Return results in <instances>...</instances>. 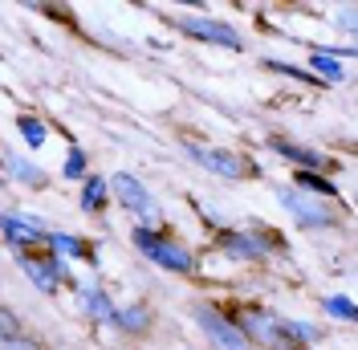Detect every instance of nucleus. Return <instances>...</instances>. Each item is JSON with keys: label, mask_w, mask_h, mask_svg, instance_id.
<instances>
[{"label": "nucleus", "mask_w": 358, "mask_h": 350, "mask_svg": "<svg viewBox=\"0 0 358 350\" xmlns=\"http://www.w3.org/2000/svg\"><path fill=\"white\" fill-rule=\"evenodd\" d=\"M131 237H134V248L147 261H155L159 269H167V273H192L196 269V257L183 244L171 241V237H163V232H155V228H147V224H138Z\"/></svg>", "instance_id": "obj_1"}, {"label": "nucleus", "mask_w": 358, "mask_h": 350, "mask_svg": "<svg viewBox=\"0 0 358 350\" xmlns=\"http://www.w3.org/2000/svg\"><path fill=\"white\" fill-rule=\"evenodd\" d=\"M241 334L248 338V346L257 342V346H273V350H289V334H285V318H277V314H265V309H245L241 314Z\"/></svg>", "instance_id": "obj_2"}, {"label": "nucleus", "mask_w": 358, "mask_h": 350, "mask_svg": "<svg viewBox=\"0 0 358 350\" xmlns=\"http://www.w3.org/2000/svg\"><path fill=\"white\" fill-rule=\"evenodd\" d=\"M183 151H187V159H192V163H200L203 172L224 175V179H245V175H252V163H248L245 155H236V151H224V147H203V143H187Z\"/></svg>", "instance_id": "obj_3"}, {"label": "nucleus", "mask_w": 358, "mask_h": 350, "mask_svg": "<svg viewBox=\"0 0 358 350\" xmlns=\"http://www.w3.org/2000/svg\"><path fill=\"white\" fill-rule=\"evenodd\" d=\"M196 326L203 330V338H208L216 350H248V338L241 334V326H236L232 318H224L220 309L200 306L196 309Z\"/></svg>", "instance_id": "obj_4"}, {"label": "nucleus", "mask_w": 358, "mask_h": 350, "mask_svg": "<svg viewBox=\"0 0 358 350\" xmlns=\"http://www.w3.org/2000/svg\"><path fill=\"white\" fill-rule=\"evenodd\" d=\"M277 200H281V208H285L301 228H330V224H334V216H330L317 200H310L306 192H297V188H281Z\"/></svg>", "instance_id": "obj_5"}, {"label": "nucleus", "mask_w": 358, "mask_h": 350, "mask_svg": "<svg viewBox=\"0 0 358 350\" xmlns=\"http://www.w3.org/2000/svg\"><path fill=\"white\" fill-rule=\"evenodd\" d=\"M176 29L196 37V41H212V45H228V49H241V33L224 21H212V17H176Z\"/></svg>", "instance_id": "obj_6"}, {"label": "nucleus", "mask_w": 358, "mask_h": 350, "mask_svg": "<svg viewBox=\"0 0 358 350\" xmlns=\"http://www.w3.org/2000/svg\"><path fill=\"white\" fill-rule=\"evenodd\" d=\"M0 232L13 244V253H29L33 244L45 241V224L37 216H24V212H4L0 216Z\"/></svg>", "instance_id": "obj_7"}, {"label": "nucleus", "mask_w": 358, "mask_h": 350, "mask_svg": "<svg viewBox=\"0 0 358 350\" xmlns=\"http://www.w3.org/2000/svg\"><path fill=\"white\" fill-rule=\"evenodd\" d=\"M106 183H110V192L118 196V204H122L127 212H134V216H143V220L155 216V200L143 188V179H134L131 172H118L114 179H106Z\"/></svg>", "instance_id": "obj_8"}, {"label": "nucleus", "mask_w": 358, "mask_h": 350, "mask_svg": "<svg viewBox=\"0 0 358 350\" xmlns=\"http://www.w3.org/2000/svg\"><path fill=\"white\" fill-rule=\"evenodd\" d=\"M17 265L24 269V277L37 285L41 293H57L66 281V265L57 257H33V253H17Z\"/></svg>", "instance_id": "obj_9"}, {"label": "nucleus", "mask_w": 358, "mask_h": 350, "mask_svg": "<svg viewBox=\"0 0 358 350\" xmlns=\"http://www.w3.org/2000/svg\"><path fill=\"white\" fill-rule=\"evenodd\" d=\"M224 253L228 257H248V261H261L268 253V241L261 232H228L224 237Z\"/></svg>", "instance_id": "obj_10"}, {"label": "nucleus", "mask_w": 358, "mask_h": 350, "mask_svg": "<svg viewBox=\"0 0 358 350\" xmlns=\"http://www.w3.org/2000/svg\"><path fill=\"white\" fill-rule=\"evenodd\" d=\"M268 147H273V151L281 155V159H289V163H297L301 172H317V167L326 163V159H322V155H313L310 147H297V143H285V139H273Z\"/></svg>", "instance_id": "obj_11"}, {"label": "nucleus", "mask_w": 358, "mask_h": 350, "mask_svg": "<svg viewBox=\"0 0 358 350\" xmlns=\"http://www.w3.org/2000/svg\"><path fill=\"white\" fill-rule=\"evenodd\" d=\"M82 309H86L94 322H114V302L98 285H82Z\"/></svg>", "instance_id": "obj_12"}, {"label": "nucleus", "mask_w": 358, "mask_h": 350, "mask_svg": "<svg viewBox=\"0 0 358 350\" xmlns=\"http://www.w3.org/2000/svg\"><path fill=\"white\" fill-rule=\"evenodd\" d=\"M45 244H49V257H57V261H66V257H90L86 241L69 237V232H45Z\"/></svg>", "instance_id": "obj_13"}, {"label": "nucleus", "mask_w": 358, "mask_h": 350, "mask_svg": "<svg viewBox=\"0 0 358 350\" xmlns=\"http://www.w3.org/2000/svg\"><path fill=\"white\" fill-rule=\"evenodd\" d=\"M114 326H118V330H127V334H143V330L151 326V314H147V306L114 309Z\"/></svg>", "instance_id": "obj_14"}, {"label": "nucleus", "mask_w": 358, "mask_h": 350, "mask_svg": "<svg viewBox=\"0 0 358 350\" xmlns=\"http://www.w3.org/2000/svg\"><path fill=\"white\" fill-rule=\"evenodd\" d=\"M106 196H110V183H106L102 175H90L86 183H82V208H86V212H98V208L106 204Z\"/></svg>", "instance_id": "obj_15"}, {"label": "nucleus", "mask_w": 358, "mask_h": 350, "mask_svg": "<svg viewBox=\"0 0 358 350\" xmlns=\"http://www.w3.org/2000/svg\"><path fill=\"white\" fill-rule=\"evenodd\" d=\"M17 131H21V139L29 143V147H33V151H41L45 139H49L45 122H41V118H33V114H21V118H17Z\"/></svg>", "instance_id": "obj_16"}, {"label": "nucleus", "mask_w": 358, "mask_h": 350, "mask_svg": "<svg viewBox=\"0 0 358 350\" xmlns=\"http://www.w3.org/2000/svg\"><path fill=\"white\" fill-rule=\"evenodd\" d=\"M4 167L17 175L21 183H29V188H45V172H41V167L24 163V159H17V155H8V159H4Z\"/></svg>", "instance_id": "obj_17"}, {"label": "nucleus", "mask_w": 358, "mask_h": 350, "mask_svg": "<svg viewBox=\"0 0 358 350\" xmlns=\"http://www.w3.org/2000/svg\"><path fill=\"white\" fill-rule=\"evenodd\" d=\"M297 192H317V196H338V188L330 183V179H322V175L313 172H297Z\"/></svg>", "instance_id": "obj_18"}, {"label": "nucleus", "mask_w": 358, "mask_h": 350, "mask_svg": "<svg viewBox=\"0 0 358 350\" xmlns=\"http://www.w3.org/2000/svg\"><path fill=\"white\" fill-rule=\"evenodd\" d=\"M310 66L317 78H326V82H342V66H338V57H326V53H310Z\"/></svg>", "instance_id": "obj_19"}, {"label": "nucleus", "mask_w": 358, "mask_h": 350, "mask_svg": "<svg viewBox=\"0 0 358 350\" xmlns=\"http://www.w3.org/2000/svg\"><path fill=\"white\" fill-rule=\"evenodd\" d=\"M322 309H326L330 318H338V322H355V318H358L350 298H326V302H322Z\"/></svg>", "instance_id": "obj_20"}, {"label": "nucleus", "mask_w": 358, "mask_h": 350, "mask_svg": "<svg viewBox=\"0 0 358 350\" xmlns=\"http://www.w3.org/2000/svg\"><path fill=\"white\" fill-rule=\"evenodd\" d=\"M62 172H66V179H82V175H86V151H78V147H73Z\"/></svg>", "instance_id": "obj_21"}, {"label": "nucleus", "mask_w": 358, "mask_h": 350, "mask_svg": "<svg viewBox=\"0 0 358 350\" xmlns=\"http://www.w3.org/2000/svg\"><path fill=\"white\" fill-rule=\"evenodd\" d=\"M13 334H21V322H17V314H13L8 306H0V342L13 338Z\"/></svg>", "instance_id": "obj_22"}, {"label": "nucleus", "mask_w": 358, "mask_h": 350, "mask_svg": "<svg viewBox=\"0 0 358 350\" xmlns=\"http://www.w3.org/2000/svg\"><path fill=\"white\" fill-rule=\"evenodd\" d=\"M0 350H41V342H33V338H24V334H13V338H4Z\"/></svg>", "instance_id": "obj_23"}, {"label": "nucleus", "mask_w": 358, "mask_h": 350, "mask_svg": "<svg viewBox=\"0 0 358 350\" xmlns=\"http://www.w3.org/2000/svg\"><path fill=\"white\" fill-rule=\"evenodd\" d=\"M273 69H281V74H289V78H301V82L317 86V78H313V74H306V69H297V66H273Z\"/></svg>", "instance_id": "obj_24"}]
</instances>
